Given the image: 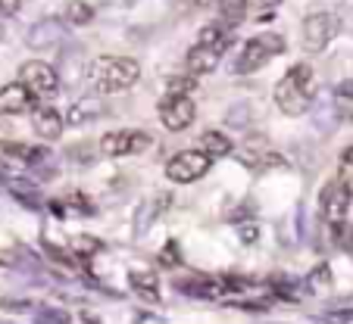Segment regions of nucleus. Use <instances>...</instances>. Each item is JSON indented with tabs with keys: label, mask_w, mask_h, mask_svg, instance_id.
I'll return each mask as SVG.
<instances>
[{
	"label": "nucleus",
	"mask_w": 353,
	"mask_h": 324,
	"mask_svg": "<svg viewBox=\"0 0 353 324\" xmlns=\"http://www.w3.org/2000/svg\"><path fill=\"white\" fill-rule=\"evenodd\" d=\"M279 53H285V38L275 32H263V34H256V38L244 41L238 60H234V72L254 75V72H260L272 56H279Z\"/></svg>",
	"instance_id": "obj_3"
},
{
	"label": "nucleus",
	"mask_w": 353,
	"mask_h": 324,
	"mask_svg": "<svg viewBox=\"0 0 353 324\" xmlns=\"http://www.w3.org/2000/svg\"><path fill=\"white\" fill-rule=\"evenodd\" d=\"M0 156L7 159H16L22 166H38L47 159V150L41 147H26V144H16V140H0Z\"/></svg>",
	"instance_id": "obj_17"
},
{
	"label": "nucleus",
	"mask_w": 353,
	"mask_h": 324,
	"mask_svg": "<svg viewBox=\"0 0 353 324\" xmlns=\"http://www.w3.org/2000/svg\"><path fill=\"white\" fill-rule=\"evenodd\" d=\"M147 147H154V138L144 131H110L103 134L97 150L103 156H138Z\"/></svg>",
	"instance_id": "obj_9"
},
{
	"label": "nucleus",
	"mask_w": 353,
	"mask_h": 324,
	"mask_svg": "<svg viewBox=\"0 0 353 324\" xmlns=\"http://www.w3.org/2000/svg\"><path fill=\"white\" fill-rule=\"evenodd\" d=\"M332 231H334V244L344 252H353V225H347V219H344L338 225H332Z\"/></svg>",
	"instance_id": "obj_28"
},
{
	"label": "nucleus",
	"mask_w": 353,
	"mask_h": 324,
	"mask_svg": "<svg viewBox=\"0 0 353 324\" xmlns=\"http://www.w3.org/2000/svg\"><path fill=\"white\" fill-rule=\"evenodd\" d=\"M34 324H72V315L66 309H57V305H41L34 312Z\"/></svg>",
	"instance_id": "obj_26"
},
{
	"label": "nucleus",
	"mask_w": 353,
	"mask_h": 324,
	"mask_svg": "<svg viewBox=\"0 0 353 324\" xmlns=\"http://www.w3.org/2000/svg\"><path fill=\"white\" fill-rule=\"evenodd\" d=\"M319 324H353V309H334L319 315Z\"/></svg>",
	"instance_id": "obj_32"
},
{
	"label": "nucleus",
	"mask_w": 353,
	"mask_h": 324,
	"mask_svg": "<svg viewBox=\"0 0 353 324\" xmlns=\"http://www.w3.org/2000/svg\"><path fill=\"white\" fill-rule=\"evenodd\" d=\"M350 197H353V193L347 191L341 181H328V184H322V191H319V212H322V219H325L328 225L344 222L347 212H350Z\"/></svg>",
	"instance_id": "obj_10"
},
{
	"label": "nucleus",
	"mask_w": 353,
	"mask_h": 324,
	"mask_svg": "<svg viewBox=\"0 0 353 324\" xmlns=\"http://www.w3.org/2000/svg\"><path fill=\"white\" fill-rule=\"evenodd\" d=\"M160 265L163 268H179L181 265V250L175 240H166V246L160 250Z\"/></svg>",
	"instance_id": "obj_30"
},
{
	"label": "nucleus",
	"mask_w": 353,
	"mask_h": 324,
	"mask_svg": "<svg viewBox=\"0 0 353 324\" xmlns=\"http://www.w3.org/2000/svg\"><path fill=\"white\" fill-rule=\"evenodd\" d=\"M338 181L353 193V147H347V150L341 153V178Z\"/></svg>",
	"instance_id": "obj_29"
},
{
	"label": "nucleus",
	"mask_w": 353,
	"mask_h": 324,
	"mask_svg": "<svg viewBox=\"0 0 353 324\" xmlns=\"http://www.w3.org/2000/svg\"><path fill=\"white\" fill-rule=\"evenodd\" d=\"M238 228H241V237L250 244V240H256V225H244V222H238Z\"/></svg>",
	"instance_id": "obj_37"
},
{
	"label": "nucleus",
	"mask_w": 353,
	"mask_h": 324,
	"mask_svg": "<svg viewBox=\"0 0 353 324\" xmlns=\"http://www.w3.org/2000/svg\"><path fill=\"white\" fill-rule=\"evenodd\" d=\"M225 122H228L232 128H244V125H247V106H238V109H228Z\"/></svg>",
	"instance_id": "obj_34"
},
{
	"label": "nucleus",
	"mask_w": 353,
	"mask_h": 324,
	"mask_svg": "<svg viewBox=\"0 0 353 324\" xmlns=\"http://www.w3.org/2000/svg\"><path fill=\"white\" fill-rule=\"evenodd\" d=\"M256 7H263V10H269V7H279L281 0H254Z\"/></svg>",
	"instance_id": "obj_38"
},
{
	"label": "nucleus",
	"mask_w": 353,
	"mask_h": 324,
	"mask_svg": "<svg viewBox=\"0 0 353 324\" xmlns=\"http://www.w3.org/2000/svg\"><path fill=\"white\" fill-rule=\"evenodd\" d=\"M341 32V19L334 13H310L303 19L300 38H303V50L307 53H322Z\"/></svg>",
	"instance_id": "obj_5"
},
{
	"label": "nucleus",
	"mask_w": 353,
	"mask_h": 324,
	"mask_svg": "<svg viewBox=\"0 0 353 324\" xmlns=\"http://www.w3.org/2000/svg\"><path fill=\"white\" fill-rule=\"evenodd\" d=\"M175 290L191 299H219L228 290V278H213V274H188L175 281Z\"/></svg>",
	"instance_id": "obj_11"
},
{
	"label": "nucleus",
	"mask_w": 353,
	"mask_h": 324,
	"mask_svg": "<svg viewBox=\"0 0 353 324\" xmlns=\"http://www.w3.org/2000/svg\"><path fill=\"white\" fill-rule=\"evenodd\" d=\"M194 87H197L194 75H172V78L166 81V97H191Z\"/></svg>",
	"instance_id": "obj_25"
},
{
	"label": "nucleus",
	"mask_w": 353,
	"mask_h": 324,
	"mask_svg": "<svg viewBox=\"0 0 353 324\" xmlns=\"http://www.w3.org/2000/svg\"><path fill=\"white\" fill-rule=\"evenodd\" d=\"M97 250H100V240H94V237H75V240H72V252H75L79 259L94 256Z\"/></svg>",
	"instance_id": "obj_31"
},
{
	"label": "nucleus",
	"mask_w": 353,
	"mask_h": 324,
	"mask_svg": "<svg viewBox=\"0 0 353 324\" xmlns=\"http://www.w3.org/2000/svg\"><path fill=\"white\" fill-rule=\"evenodd\" d=\"M157 113H160V122L166 131H188L194 116H197V106H194L191 97H166L163 94Z\"/></svg>",
	"instance_id": "obj_8"
},
{
	"label": "nucleus",
	"mask_w": 353,
	"mask_h": 324,
	"mask_svg": "<svg viewBox=\"0 0 353 324\" xmlns=\"http://www.w3.org/2000/svg\"><path fill=\"white\" fill-rule=\"evenodd\" d=\"M169 206V193H157L154 199H147V203H141V209H138V225H134V234H144L147 228H150V222L160 215L163 209Z\"/></svg>",
	"instance_id": "obj_18"
},
{
	"label": "nucleus",
	"mask_w": 353,
	"mask_h": 324,
	"mask_svg": "<svg viewBox=\"0 0 353 324\" xmlns=\"http://www.w3.org/2000/svg\"><path fill=\"white\" fill-rule=\"evenodd\" d=\"M32 128H34V134H38V138H44V140H60L63 138V128H66V119L57 113L54 106H34Z\"/></svg>",
	"instance_id": "obj_15"
},
{
	"label": "nucleus",
	"mask_w": 353,
	"mask_h": 324,
	"mask_svg": "<svg viewBox=\"0 0 353 324\" xmlns=\"http://www.w3.org/2000/svg\"><path fill=\"white\" fill-rule=\"evenodd\" d=\"M141 78V66L138 60L128 56H100L91 66V81L97 87V94H119L134 87Z\"/></svg>",
	"instance_id": "obj_2"
},
{
	"label": "nucleus",
	"mask_w": 353,
	"mask_h": 324,
	"mask_svg": "<svg viewBox=\"0 0 353 324\" xmlns=\"http://www.w3.org/2000/svg\"><path fill=\"white\" fill-rule=\"evenodd\" d=\"M19 7H22V0H0V13L3 16H13Z\"/></svg>",
	"instance_id": "obj_36"
},
{
	"label": "nucleus",
	"mask_w": 353,
	"mask_h": 324,
	"mask_svg": "<svg viewBox=\"0 0 353 324\" xmlns=\"http://www.w3.org/2000/svg\"><path fill=\"white\" fill-rule=\"evenodd\" d=\"M100 113H103V103H100V97H79L72 106H69L66 113V125H91V122L100 119Z\"/></svg>",
	"instance_id": "obj_16"
},
{
	"label": "nucleus",
	"mask_w": 353,
	"mask_h": 324,
	"mask_svg": "<svg viewBox=\"0 0 353 324\" xmlns=\"http://www.w3.org/2000/svg\"><path fill=\"white\" fill-rule=\"evenodd\" d=\"M0 309H32V303L28 299H0Z\"/></svg>",
	"instance_id": "obj_35"
},
{
	"label": "nucleus",
	"mask_w": 353,
	"mask_h": 324,
	"mask_svg": "<svg viewBox=\"0 0 353 324\" xmlns=\"http://www.w3.org/2000/svg\"><path fill=\"white\" fill-rule=\"evenodd\" d=\"M210 166H213V159L203 150H181L166 162V178L175 184H194L210 172Z\"/></svg>",
	"instance_id": "obj_4"
},
{
	"label": "nucleus",
	"mask_w": 353,
	"mask_h": 324,
	"mask_svg": "<svg viewBox=\"0 0 353 324\" xmlns=\"http://www.w3.org/2000/svg\"><path fill=\"white\" fill-rule=\"evenodd\" d=\"M334 113H338V119L344 122H353V81H341L338 87H334Z\"/></svg>",
	"instance_id": "obj_22"
},
{
	"label": "nucleus",
	"mask_w": 353,
	"mask_h": 324,
	"mask_svg": "<svg viewBox=\"0 0 353 324\" xmlns=\"http://www.w3.org/2000/svg\"><path fill=\"white\" fill-rule=\"evenodd\" d=\"M63 16H66L69 25H91L94 22V7L91 3H85V0H72V3H66Z\"/></svg>",
	"instance_id": "obj_23"
},
{
	"label": "nucleus",
	"mask_w": 353,
	"mask_h": 324,
	"mask_svg": "<svg viewBox=\"0 0 353 324\" xmlns=\"http://www.w3.org/2000/svg\"><path fill=\"white\" fill-rule=\"evenodd\" d=\"M219 60H222V50H219V47H210V44H200V41H197V44L188 50V56H185V72L194 75V78H200V75H210V72H216Z\"/></svg>",
	"instance_id": "obj_14"
},
{
	"label": "nucleus",
	"mask_w": 353,
	"mask_h": 324,
	"mask_svg": "<svg viewBox=\"0 0 353 324\" xmlns=\"http://www.w3.org/2000/svg\"><path fill=\"white\" fill-rule=\"evenodd\" d=\"M19 81L34 94L38 100L54 97L60 91V69H54L44 60H28L19 66Z\"/></svg>",
	"instance_id": "obj_6"
},
{
	"label": "nucleus",
	"mask_w": 353,
	"mask_h": 324,
	"mask_svg": "<svg viewBox=\"0 0 353 324\" xmlns=\"http://www.w3.org/2000/svg\"><path fill=\"white\" fill-rule=\"evenodd\" d=\"M66 41V25L60 19H38L32 28L26 32V44L32 50H50V47Z\"/></svg>",
	"instance_id": "obj_13"
},
{
	"label": "nucleus",
	"mask_w": 353,
	"mask_h": 324,
	"mask_svg": "<svg viewBox=\"0 0 353 324\" xmlns=\"http://www.w3.org/2000/svg\"><path fill=\"white\" fill-rule=\"evenodd\" d=\"M94 156H97V147H91V144H72L66 150V159L69 162H79V166H91Z\"/></svg>",
	"instance_id": "obj_27"
},
{
	"label": "nucleus",
	"mask_w": 353,
	"mask_h": 324,
	"mask_svg": "<svg viewBox=\"0 0 353 324\" xmlns=\"http://www.w3.org/2000/svg\"><path fill=\"white\" fill-rule=\"evenodd\" d=\"M34 106H38V97L22 81H10V85L0 87V116L34 113Z\"/></svg>",
	"instance_id": "obj_12"
},
{
	"label": "nucleus",
	"mask_w": 353,
	"mask_h": 324,
	"mask_svg": "<svg viewBox=\"0 0 353 324\" xmlns=\"http://www.w3.org/2000/svg\"><path fill=\"white\" fill-rule=\"evenodd\" d=\"M234 156L244 162L247 169H254V172H269V169H281L285 166V159L269 147L266 138H247L244 144L234 150Z\"/></svg>",
	"instance_id": "obj_7"
},
{
	"label": "nucleus",
	"mask_w": 353,
	"mask_h": 324,
	"mask_svg": "<svg viewBox=\"0 0 353 324\" xmlns=\"http://www.w3.org/2000/svg\"><path fill=\"white\" fill-rule=\"evenodd\" d=\"M316 91H319V81H316L313 66L307 63H297L291 66L275 85V106H279L285 116H303L313 106Z\"/></svg>",
	"instance_id": "obj_1"
},
{
	"label": "nucleus",
	"mask_w": 353,
	"mask_h": 324,
	"mask_svg": "<svg viewBox=\"0 0 353 324\" xmlns=\"http://www.w3.org/2000/svg\"><path fill=\"white\" fill-rule=\"evenodd\" d=\"M197 41L200 44H210V47H219V50L225 53V47L232 44V25H225V22H210V25L200 28Z\"/></svg>",
	"instance_id": "obj_19"
},
{
	"label": "nucleus",
	"mask_w": 353,
	"mask_h": 324,
	"mask_svg": "<svg viewBox=\"0 0 353 324\" xmlns=\"http://www.w3.org/2000/svg\"><path fill=\"white\" fill-rule=\"evenodd\" d=\"M247 7H250V0H219V13L225 19V25H241L247 16Z\"/></svg>",
	"instance_id": "obj_24"
},
{
	"label": "nucleus",
	"mask_w": 353,
	"mask_h": 324,
	"mask_svg": "<svg viewBox=\"0 0 353 324\" xmlns=\"http://www.w3.org/2000/svg\"><path fill=\"white\" fill-rule=\"evenodd\" d=\"M3 34H7V32H3V25H0V41H3Z\"/></svg>",
	"instance_id": "obj_39"
},
{
	"label": "nucleus",
	"mask_w": 353,
	"mask_h": 324,
	"mask_svg": "<svg viewBox=\"0 0 353 324\" xmlns=\"http://www.w3.org/2000/svg\"><path fill=\"white\" fill-rule=\"evenodd\" d=\"M328 284H332V274H328V265H319V268H316V272L307 278V287H313V290H316V287H328Z\"/></svg>",
	"instance_id": "obj_33"
},
{
	"label": "nucleus",
	"mask_w": 353,
	"mask_h": 324,
	"mask_svg": "<svg viewBox=\"0 0 353 324\" xmlns=\"http://www.w3.org/2000/svg\"><path fill=\"white\" fill-rule=\"evenodd\" d=\"M200 147H203V153H207L210 159H222V156H228V153H234V144L228 140V134H222V131H203Z\"/></svg>",
	"instance_id": "obj_21"
},
{
	"label": "nucleus",
	"mask_w": 353,
	"mask_h": 324,
	"mask_svg": "<svg viewBox=\"0 0 353 324\" xmlns=\"http://www.w3.org/2000/svg\"><path fill=\"white\" fill-rule=\"evenodd\" d=\"M128 284H132V290L138 293V296L144 299H160V281H157L154 272H128Z\"/></svg>",
	"instance_id": "obj_20"
}]
</instances>
